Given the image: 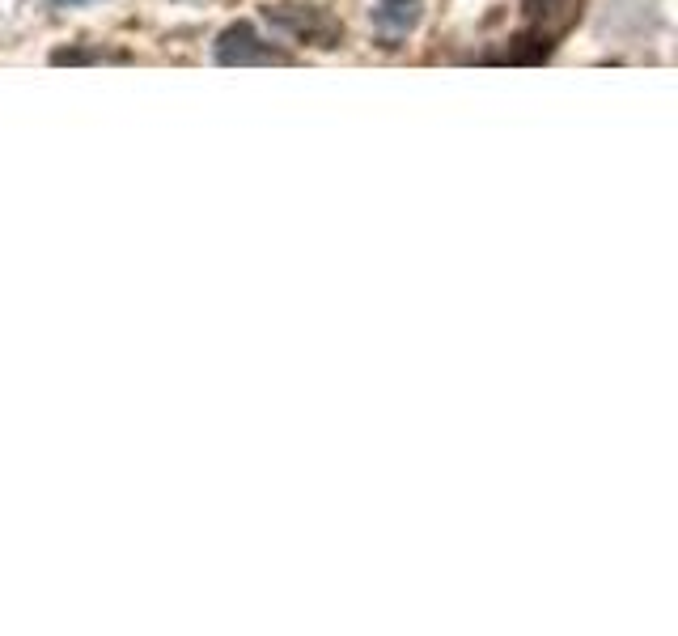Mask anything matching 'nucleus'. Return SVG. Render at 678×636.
<instances>
[{
  "instance_id": "obj_4",
  "label": "nucleus",
  "mask_w": 678,
  "mask_h": 636,
  "mask_svg": "<svg viewBox=\"0 0 678 636\" xmlns=\"http://www.w3.org/2000/svg\"><path fill=\"white\" fill-rule=\"evenodd\" d=\"M386 5H395V9H416L420 0H386Z\"/></svg>"
},
{
  "instance_id": "obj_5",
  "label": "nucleus",
  "mask_w": 678,
  "mask_h": 636,
  "mask_svg": "<svg viewBox=\"0 0 678 636\" xmlns=\"http://www.w3.org/2000/svg\"><path fill=\"white\" fill-rule=\"evenodd\" d=\"M56 5H77V0H56Z\"/></svg>"
},
{
  "instance_id": "obj_1",
  "label": "nucleus",
  "mask_w": 678,
  "mask_h": 636,
  "mask_svg": "<svg viewBox=\"0 0 678 636\" xmlns=\"http://www.w3.org/2000/svg\"><path fill=\"white\" fill-rule=\"evenodd\" d=\"M267 22H272L284 39L293 43H306V47H339L344 43V26L335 22L327 9H314V5H267Z\"/></svg>"
},
{
  "instance_id": "obj_3",
  "label": "nucleus",
  "mask_w": 678,
  "mask_h": 636,
  "mask_svg": "<svg viewBox=\"0 0 678 636\" xmlns=\"http://www.w3.org/2000/svg\"><path fill=\"white\" fill-rule=\"evenodd\" d=\"M556 13H560V26L573 17V0H530V17L539 26H551L556 22Z\"/></svg>"
},
{
  "instance_id": "obj_2",
  "label": "nucleus",
  "mask_w": 678,
  "mask_h": 636,
  "mask_svg": "<svg viewBox=\"0 0 678 636\" xmlns=\"http://www.w3.org/2000/svg\"><path fill=\"white\" fill-rule=\"evenodd\" d=\"M217 60L229 64V68H246V64H284L289 56L276 51L272 43H263L259 34H255V26L238 22V26H229L217 39Z\"/></svg>"
}]
</instances>
